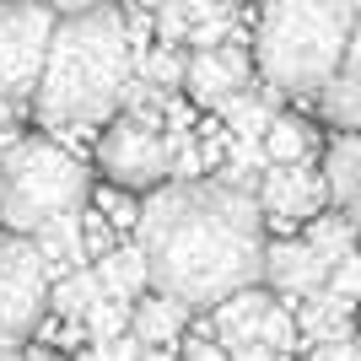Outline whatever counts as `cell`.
I'll list each match as a JSON object with an SVG mask.
<instances>
[{
  "label": "cell",
  "mask_w": 361,
  "mask_h": 361,
  "mask_svg": "<svg viewBox=\"0 0 361 361\" xmlns=\"http://www.w3.org/2000/svg\"><path fill=\"white\" fill-rule=\"evenodd\" d=\"M135 243L146 248L151 291L183 302L189 313H216L226 297L259 286L270 254L259 195L226 178H178L146 195Z\"/></svg>",
  "instance_id": "cell-1"
},
{
  "label": "cell",
  "mask_w": 361,
  "mask_h": 361,
  "mask_svg": "<svg viewBox=\"0 0 361 361\" xmlns=\"http://www.w3.org/2000/svg\"><path fill=\"white\" fill-rule=\"evenodd\" d=\"M140 49L130 38V16L119 6H87L60 16L49 65L32 97V114L49 130H92L103 119H119V108L135 92Z\"/></svg>",
  "instance_id": "cell-2"
},
{
  "label": "cell",
  "mask_w": 361,
  "mask_h": 361,
  "mask_svg": "<svg viewBox=\"0 0 361 361\" xmlns=\"http://www.w3.org/2000/svg\"><path fill=\"white\" fill-rule=\"evenodd\" d=\"M361 27V0H259L254 71L286 97H324Z\"/></svg>",
  "instance_id": "cell-3"
},
{
  "label": "cell",
  "mask_w": 361,
  "mask_h": 361,
  "mask_svg": "<svg viewBox=\"0 0 361 361\" xmlns=\"http://www.w3.org/2000/svg\"><path fill=\"white\" fill-rule=\"evenodd\" d=\"M92 173L87 162L65 151L49 135H16L0 151V221L11 232H38V226L75 216L87 205Z\"/></svg>",
  "instance_id": "cell-4"
},
{
  "label": "cell",
  "mask_w": 361,
  "mask_h": 361,
  "mask_svg": "<svg viewBox=\"0 0 361 361\" xmlns=\"http://www.w3.org/2000/svg\"><path fill=\"white\" fill-rule=\"evenodd\" d=\"M178 167V146L167 140L162 119L151 114L146 103H135L130 114L103 124V140H97V173H103L114 189L124 195H157Z\"/></svg>",
  "instance_id": "cell-5"
},
{
  "label": "cell",
  "mask_w": 361,
  "mask_h": 361,
  "mask_svg": "<svg viewBox=\"0 0 361 361\" xmlns=\"http://www.w3.org/2000/svg\"><path fill=\"white\" fill-rule=\"evenodd\" d=\"M54 307V264L27 232H0V334L27 340Z\"/></svg>",
  "instance_id": "cell-6"
},
{
  "label": "cell",
  "mask_w": 361,
  "mask_h": 361,
  "mask_svg": "<svg viewBox=\"0 0 361 361\" xmlns=\"http://www.w3.org/2000/svg\"><path fill=\"white\" fill-rule=\"evenodd\" d=\"M60 16L44 6H0V103L22 108L38 97Z\"/></svg>",
  "instance_id": "cell-7"
},
{
  "label": "cell",
  "mask_w": 361,
  "mask_h": 361,
  "mask_svg": "<svg viewBox=\"0 0 361 361\" xmlns=\"http://www.w3.org/2000/svg\"><path fill=\"white\" fill-rule=\"evenodd\" d=\"M324 200H329V183L307 162H270L259 178V205L270 216H286V221H313L324 211Z\"/></svg>",
  "instance_id": "cell-8"
},
{
  "label": "cell",
  "mask_w": 361,
  "mask_h": 361,
  "mask_svg": "<svg viewBox=\"0 0 361 361\" xmlns=\"http://www.w3.org/2000/svg\"><path fill=\"white\" fill-rule=\"evenodd\" d=\"M248 71H254V60H248L238 44L195 49V54H189V75H183V87H189V97H195V103L221 108L226 97H238V92L248 87Z\"/></svg>",
  "instance_id": "cell-9"
},
{
  "label": "cell",
  "mask_w": 361,
  "mask_h": 361,
  "mask_svg": "<svg viewBox=\"0 0 361 361\" xmlns=\"http://www.w3.org/2000/svg\"><path fill=\"white\" fill-rule=\"evenodd\" d=\"M264 281H270L281 297H313V291L329 286V264L307 248V238H286V243H270Z\"/></svg>",
  "instance_id": "cell-10"
},
{
  "label": "cell",
  "mask_w": 361,
  "mask_h": 361,
  "mask_svg": "<svg viewBox=\"0 0 361 361\" xmlns=\"http://www.w3.org/2000/svg\"><path fill=\"white\" fill-rule=\"evenodd\" d=\"M324 183L345 221L361 226V130H340L324 151Z\"/></svg>",
  "instance_id": "cell-11"
},
{
  "label": "cell",
  "mask_w": 361,
  "mask_h": 361,
  "mask_svg": "<svg viewBox=\"0 0 361 361\" xmlns=\"http://www.w3.org/2000/svg\"><path fill=\"white\" fill-rule=\"evenodd\" d=\"M318 114H324L334 130H361V27H356V38H350V54H345V65H340V75H334L329 87H324V97H318Z\"/></svg>",
  "instance_id": "cell-12"
},
{
  "label": "cell",
  "mask_w": 361,
  "mask_h": 361,
  "mask_svg": "<svg viewBox=\"0 0 361 361\" xmlns=\"http://www.w3.org/2000/svg\"><path fill=\"white\" fill-rule=\"evenodd\" d=\"M183 324H189V307H183V302L162 297V291H151V297H135V318H130V334H140L151 350H157V345H173Z\"/></svg>",
  "instance_id": "cell-13"
},
{
  "label": "cell",
  "mask_w": 361,
  "mask_h": 361,
  "mask_svg": "<svg viewBox=\"0 0 361 361\" xmlns=\"http://www.w3.org/2000/svg\"><path fill=\"white\" fill-rule=\"evenodd\" d=\"M97 281H103V291H108V297H124V302H135L140 291L151 286L146 248H140V243H124V248L103 254V259H97Z\"/></svg>",
  "instance_id": "cell-14"
},
{
  "label": "cell",
  "mask_w": 361,
  "mask_h": 361,
  "mask_svg": "<svg viewBox=\"0 0 361 361\" xmlns=\"http://www.w3.org/2000/svg\"><path fill=\"white\" fill-rule=\"evenodd\" d=\"M307 302V307H302V329L313 334V345H324V340H340V334H350V307H356V302H345L340 297V291H313V297H302Z\"/></svg>",
  "instance_id": "cell-15"
},
{
  "label": "cell",
  "mask_w": 361,
  "mask_h": 361,
  "mask_svg": "<svg viewBox=\"0 0 361 361\" xmlns=\"http://www.w3.org/2000/svg\"><path fill=\"white\" fill-rule=\"evenodd\" d=\"M221 119H226V130H232V140H264V135H270V124H275V108L243 87L238 97H226V103H221Z\"/></svg>",
  "instance_id": "cell-16"
},
{
  "label": "cell",
  "mask_w": 361,
  "mask_h": 361,
  "mask_svg": "<svg viewBox=\"0 0 361 361\" xmlns=\"http://www.w3.org/2000/svg\"><path fill=\"white\" fill-rule=\"evenodd\" d=\"M356 232H361V226H356V221H345V216H313L302 238H307V248H313V254L334 270L340 259L356 254V248H350V243H356Z\"/></svg>",
  "instance_id": "cell-17"
},
{
  "label": "cell",
  "mask_w": 361,
  "mask_h": 361,
  "mask_svg": "<svg viewBox=\"0 0 361 361\" xmlns=\"http://www.w3.org/2000/svg\"><path fill=\"white\" fill-rule=\"evenodd\" d=\"M97 297H103L97 270H71V275L54 281V313H60V318H87Z\"/></svg>",
  "instance_id": "cell-18"
},
{
  "label": "cell",
  "mask_w": 361,
  "mask_h": 361,
  "mask_svg": "<svg viewBox=\"0 0 361 361\" xmlns=\"http://www.w3.org/2000/svg\"><path fill=\"white\" fill-rule=\"evenodd\" d=\"M183 75H189V54H178V44H162V49H151V54H140V81L157 97L183 87Z\"/></svg>",
  "instance_id": "cell-19"
},
{
  "label": "cell",
  "mask_w": 361,
  "mask_h": 361,
  "mask_svg": "<svg viewBox=\"0 0 361 361\" xmlns=\"http://www.w3.org/2000/svg\"><path fill=\"white\" fill-rule=\"evenodd\" d=\"M264 151H270V162H307V157H313V135H307L302 119L275 114L270 135H264Z\"/></svg>",
  "instance_id": "cell-20"
},
{
  "label": "cell",
  "mask_w": 361,
  "mask_h": 361,
  "mask_svg": "<svg viewBox=\"0 0 361 361\" xmlns=\"http://www.w3.org/2000/svg\"><path fill=\"white\" fill-rule=\"evenodd\" d=\"M32 243L44 248V259L54 264V259H75L87 243H81V211L75 216H60V221H49V226H38L32 232Z\"/></svg>",
  "instance_id": "cell-21"
},
{
  "label": "cell",
  "mask_w": 361,
  "mask_h": 361,
  "mask_svg": "<svg viewBox=\"0 0 361 361\" xmlns=\"http://www.w3.org/2000/svg\"><path fill=\"white\" fill-rule=\"evenodd\" d=\"M297 329H302V324L286 313V307H275V302L264 307V318H259V340H264V345H275L281 356H286V350L297 345Z\"/></svg>",
  "instance_id": "cell-22"
},
{
  "label": "cell",
  "mask_w": 361,
  "mask_h": 361,
  "mask_svg": "<svg viewBox=\"0 0 361 361\" xmlns=\"http://www.w3.org/2000/svg\"><path fill=\"white\" fill-rule=\"evenodd\" d=\"M189 11H183V0H173V6H162L157 11V32H162V44H189Z\"/></svg>",
  "instance_id": "cell-23"
},
{
  "label": "cell",
  "mask_w": 361,
  "mask_h": 361,
  "mask_svg": "<svg viewBox=\"0 0 361 361\" xmlns=\"http://www.w3.org/2000/svg\"><path fill=\"white\" fill-rule=\"evenodd\" d=\"M329 291H340L345 302H361V254L340 259V264L329 270Z\"/></svg>",
  "instance_id": "cell-24"
},
{
  "label": "cell",
  "mask_w": 361,
  "mask_h": 361,
  "mask_svg": "<svg viewBox=\"0 0 361 361\" xmlns=\"http://www.w3.org/2000/svg\"><path fill=\"white\" fill-rule=\"evenodd\" d=\"M226 38H232V16H211V22L189 27V49H221Z\"/></svg>",
  "instance_id": "cell-25"
},
{
  "label": "cell",
  "mask_w": 361,
  "mask_h": 361,
  "mask_svg": "<svg viewBox=\"0 0 361 361\" xmlns=\"http://www.w3.org/2000/svg\"><path fill=\"white\" fill-rule=\"evenodd\" d=\"M146 340L140 334H119V340H103L97 345V361H146Z\"/></svg>",
  "instance_id": "cell-26"
},
{
  "label": "cell",
  "mask_w": 361,
  "mask_h": 361,
  "mask_svg": "<svg viewBox=\"0 0 361 361\" xmlns=\"http://www.w3.org/2000/svg\"><path fill=\"white\" fill-rule=\"evenodd\" d=\"M307 361H361V340H356V334L324 340V345H313V350H307Z\"/></svg>",
  "instance_id": "cell-27"
},
{
  "label": "cell",
  "mask_w": 361,
  "mask_h": 361,
  "mask_svg": "<svg viewBox=\"0 0 361 361\" xmlns=\"http://www.w3.org/2000/svg\"><path fill=\"white\" fill-rule=\"evenodd\" d=\"M0 6H44L54 16H71V11H87V6H103V0H0Z\"/></svg>",
  "instance_id": "cell-28"
},
{
  "label": "cell",
  "mask_w": 361,
  "mask_h": 361,
  "mask_svg": "<svg viewBox=\"0 0 361 361\" xmlns=\"http://www.w3.org/2000/svg\"><path fill=\"white\" fill-rule=\"evenodd\" d=\"M183 361H232V350H226L221 340H200V345L183 350Z\"/></svg>",
  "instance_id": "cell-29"
},
{
  "label": "cell",
  "mask_w": 361,
  "mask_h": 361,
  "mask_svg": "<svg viewBox=\"0 0 361 361\" xmlns=\"http://www.w3.org/2000/svg\"><path fill=\"white\" fill-rule=\"evenodd\" d=\"M232 361H281V350H275V345H264V340H248V345H238V350H232Z\"/></svg>",
  "instance_id": "cell-30"
},
{
  "label": "cell",
  "mask_w": 361,
  "mask_h": 361,
  "mask_svg": "<svg viewBox=\"0 0 361 361\" xmlns=\"http://www.w3.org/2000/svg\"><path fill=\"white\" fill-rule=\"evenodd\" d=\"M0 361H27L22 340H11V334H0Z\"/></svg>",
  "instance_id": "cell-31"
},
{
  "label": "cell",
  "mask_w": 361,
  "mask_h": 361,
  "mask_svg": "<svg viewBox=\"0 0 361 361\" xmlns=\"http://www.w3.org/2000/svg\"><path fill=\"white\" fill-rule=\"evenodd\" d=\"M146 361H183V356H173L167 345H157V350H146Z\"/></svg>",
  "instance_id": "cell-32"
},
{
  "label": "cell",
  "mask_w": 361,
  "mask_h": 361,
  "mask_svg": "<svg viewBox=\"0 0 361 361\" xmlns=\"http://www.w3.org/2000/svg\"><path fill=\"white\" fill-rule=\"evenodd\" d=\"M140 11H162V6H173V0H135Z\"/></svg>",
  "instance_id": "cell-33"
},
{
  "label": "cell",
  "mask_w": 361,
  "mask_h": 361,
  "mask_svg": "<svg viewBox=\"0 0 361 361\" xmlns=\"http://www.w3.org/2000/svg\"><path fill=\"white\" fill-rule=\"evenodd\" d=\"M27 361H60V356H27Z\"/></svg>",
  "instance_id": "cell-34"
}]
</instances>
